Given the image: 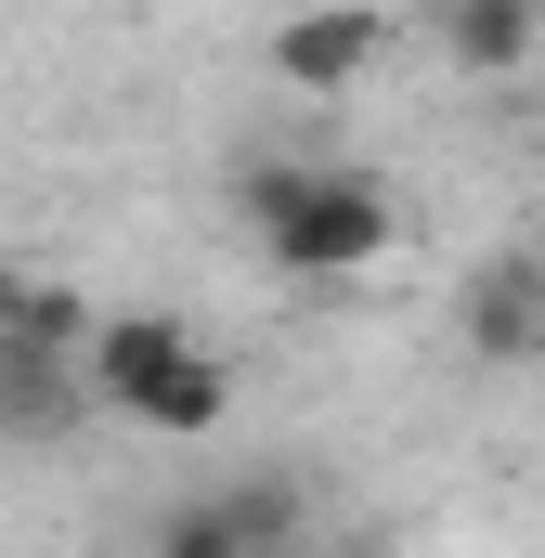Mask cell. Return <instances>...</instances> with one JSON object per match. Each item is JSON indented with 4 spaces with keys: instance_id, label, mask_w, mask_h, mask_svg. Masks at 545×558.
<instances>
[{
    "instance_id": "6da1fadb",
    "label": "cell",
    "mask_w": 545,
    "mask_h": 558,
    "mask_svg": "<svg viewBox=\"0 0 545 558\" xmlns=\"http://www.w3.org/2000/svg\"><path fill=\"white\" fill-rule=\"evenodd\" d=\"M234 208H247L261 260L299 274V286H364L403 247V195H390L377 169H351V156H261V169L234 182Z\"/></svg>"
},
{
    "instance_id": "7a4b0ae2",
    "label": "cell",
    "mask_w": 545,
    "mask_h": 558,
    "mask_svg": "<svg viewBox=\"0 0 545 558\" xmlns=\"http://www.w3.org/2000/svg\"><path fill=\"white\" fill-rule=\"evenodd\" d=\"M78 390H92V416L156 428V441H208V428H234V364H221L195 325H169V312H92V338H78Z\"/></svg>"
},
{
    "instance_id": "3957f363",
    "label": "cell",
    "mask_w": 545,
    "mask_h": 558,
    "mask_svg": "<svg viewBox=\"0 0 545 558\" xmlns=\"http://www.w3.org/2000/svg\"><path fill=\"white\" fill-rule=\"evenodd\" d=\"M377 65H390V13L377 0H312V13L272 26V92H299V105H351Z\"/></svg>"
},
{
    "instance_id": "277c9868",
    "label": "cell",
    "mask_w": 545,
    "mask_h": 558,
    "mask_svg": "<svg viewBox=\"0 0 545 558\" xmlns=\"http://www.w3.org/2000/svg\"><path fill=\"white\" fill-rule=\"evenodd\" d=\"M468 351H481V364H533L545 351V274H533V247L494 260V274H468Z\"/></svg>"
},
{
    "instance_id": "5b68a950",
    "label": "cell",
    "mask_w": 545,
    "mask_h": 558,
    "mask_svg": "<svg viewBox=\"0 0 545 558\" xmlns=\"http://www.w3.org/2000/svg\"><path fill=\"white\" fill-rule=\"evenodd\" d=\"M441 52L468 78H520L545 52V0H441Z\"/></svg>"
},
{
    "instance_id": "8992f818",
    "label": "cell",
    "mask_w": 545,
    "mask_h": 558,
    "mask_svg": "<svg viewBox=\"0 0 545 558\" xmlns=\"http://www.w3.org/2000/svg\"><path fill=\"white\" fill-rule=\"evenodd\" d=\"M78 416H92V390L65 351H0V441H65Z\"/></svg>"
},
{
    "instance_id": "52a82bcc",
    "label": "cell",
    "mask_w": 545,
    "mask_h": 558,
    "mask_svg": "<svg viewBox=\"0 0 545 558\" xmlns=\"http://www.w3.org/2000/svg\"><path fill=\"white\" fill-rule=\"evenodd\" d=\"M78 338H92V299H78V286L0 260V351H65V364H78Z\"/></svg>"
},
{
    "instance_id": "ba28073f",
    "label": "cell",
    "mask_w": 545,
    "mask_h": 558,
    "mask_svg": "<svg viewBox=\"0 0 545 558\" xmlns=\"http://www.w3.org/2000/svg\"><path fill=\"white\" fill-rule=\"evenodd\" d=\"M221 520H234V546H247V558H312V494H299L286 468L221 481Z\"/></svg>"
},
{
    "instance_id": "9c48e42d",
    "label": "cell",
    "mask_w": 545,
    "mask_h": 558,
    "mask_svg": "<svg viewBox=\"0 0 545 558\" xmlns=\"http://www.w3.org/2000/svg\"><path fill=\"white\" fill-rule=\"evenodd\" d=\"M143 558H247V546H234L221 494H169V507H156V533H143Z\"/></svg>"
},
{
    "instance_id": "30bf717a",
    "label": "cell",
    "mask_w": 545,
    "mask_h": 558,
    "mask_svg": "<svg viewBox=\"0 0 545 558\" xmlns=\"http://www.w3.org/2000/svg\"><path fill=\"white\" fill-rule=\"evenodd\" d=\"M325 558H403V546H377V533H351V546H325Z\"/></svg>"
},
{
    "instance_id": "8fae6325",
    "label": "cell",
    "mask_w": 545,
    "mask_h": 558,
    "mask_svg": "<svg viewBox=\"0 0 545 558\" xmlns=\"http://www.w3.org/2000/svg\"><path fill=\"white\" fill-rule=\"evenodd\" d=\"M533 274H545V221H533Z\"/></svg>"
}]
</instances>
